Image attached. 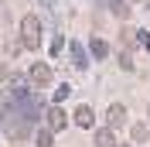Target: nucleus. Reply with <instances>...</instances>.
Here are the masks:
<instances>
[{
    "label": "nucleus",
    "mask_w": 150,
    "mask_h": 147,
    "mask_svg": "<svg viewBox=\"0 0 150 147\" xmlns=\"http://www.w3.org/2000/svg\"><path fill=\"white\" fill-rule=\"evenodd\" d=\"M147 116H150V110H147Z\"/></svg>",
    "instance_id": "17"
},
{
    "label": "nucleus",
    "mask_w": 150,
    "mask_h": 147,
    "mask_svg": "<svg viewBox=\"0 0 150 147\" xmlns=\"http://www.w3.org/2000/svg\"><path fill=\"white\" fill-rule=\"evenodd\" d=\"M4 79H7V65L0 62V82H4Z\"/></svg>",
    "instance_id": "15"
},
{
    "label": "nucleus",
    "mask_w": 150,
    "mask_h": 147,
    "mask_svg": "<svg viewBox=\"0 0 150 147\" xmlns=\"http://www.w3.org/2000/svg\"><path fill=\"white\" fill-rule=\"evenodd\" d=\"M147 10H150V0H147Z\"/></svg>",
    "instance_id": "16"
},
{
    "label": "nucleus",
    "mask_w": 150,
    "mask_h": 147,
    "mask_svg": "<svg viewBox=\"0 0 150 147\" xmlns=\"http://www.w3.org/2000/svg\"><path fill=\"white\" fill-rule=\"evenodd\" d=\"M130 137L137 140V144H143V140H150V130L143 127V123H133V127H130Z\"/></svg>",
    "instance_id": "9"
},
{
    "label": "nucleus",
    "mask_w": 150,
    "mask_h": 147,
    "mask_svg": "<svg viewBox=\"0 0 150 147\" xmlns=\"http://www.w3.org/2000/svg\"><path fill=\"white\" fill-rule=\"evenodd\" d=\"M45 120H48V130H55V133H62V130L68 127V113L62 110V103L48 106V110H45Z\"/></svg>",
    "instance_id": "2"
},
{
    "label": "nucleus",
    "mask_w": 150,
    "mask_h": 147,
    "mask_svg": "<svg viewBox=\"0 0 150 147\" xmlns=\"http://www.w3.org/2000/svg\"><path fill=\"white\" fill-rule=\"evenodd\" d=\"M0 116H4V113H0Z\"/></svg>",
    "instance_id": "18"
},
{
    "label": "nucleus",
    "mask_w": 150,
    "mask_h": 147,
    "mask_svg": "<svg viewBox=\"0 0 150 147\" xmlns=\"http://www.w3.org/2000/svg\"><path fill=\"white\" fill-rule=\"evenodd\" d=\"M72 58H75V69H85V48L79 45V41L72 45Z\"/></svg>",
    "instance_id": "10"
},
{
    "label": "nucleus",
    "mask_w": 150,
    "mask_h": 147,
    "mask_svg": "<svg viewBox=\"0 0 150 147\" xmlns=\"http://www.w3.org/2000/svg\"><path fill=\"white\" fill-rule=\"evenodd\" d=\"M109 10L116 14V17H126V14H130V7H126L123 0H109Z\"/></svg>",
    "instance_id": "11"
},
{
    "label": "nucleus",
    "mask_w": 150,
    "mask_h": 147,
    "mask_svg": "<svg viewBox=\"0 0 150 147\" xmlns=\"http://www.w3.org/2000/svg\"><path fill=\"white\" fill-rule=\"evenodd\" d=\"M34 140H38V147H55V130H38Z\"/></svg>",
    "instance_id": "8"
},
{
    "label": "nucleus",
    "mask_w": 150,
    "mask_h": 147,
    "mask_svg": "<svg viewBox=\"0 0 150 147\" xmlns=\"http://www.w3.org/2000/svg\"><path fill=\"white\" fill-rule=\"evenodd\" d=\"M68 96H72V86H65V82H62V86L55 89V103H65Z\"/></svg>",
    "instance_id": "12"
},
{
    "label": "nucleus",
    "mask_w": 150,
    "mask_h": 147,
    "mask_svg": "<svg viewBox=\"0 0 150 147\" xmlns=\"http://www.w3.org/2000/svg\"><path fill=\"white\" fill-rule=\"evenodd\" d=\"M96 147H116V130H112V127L96 130Z\"/></svg>",
    "instance_id": "6"
},
{
    "label": "nucleus",
    "mask_w": 150,
    "mask_h": 147,
    "mask_svg": "<svg viewBox=\"0 0 150 147\" xmlns=\"http://www.w3.org/2000/svg\"><path fill=\"white\" fill-rule=\"evenodd\" d=\"M28 79H31V86H48L51 82V65H45V62H34L31 65V72H28Z\"/></svg>",
    "instance_id": "3"
},
{
    "label": "nucleus",
    "mask_w": 150,
    "mask_h": 147,
    "mask_svg": "<svg viewBox=\"0 0 150 147\" xmlns=\"http://www.w3.org/2000/svg\"><path fill=\"white\" fill-rule=\"evenodd\" d=\"M21 45L31 48V51L41 48V21H38L34 14H28V17L21 21Z\"/></svg>",
    "instance_id": "1"
},
{
    "label": "nucleus",
    "mask_w": 150,
    "mask_h": 147,
    "mask_svg": "<svg viewBox=\"0 0 150 147\" xmlns=\"http://www.w3.org/2000/svg\"><path fill=\"white\" fill-rule=\"evenodd\" d=\"M106 123H109L112 130L126 127V106H123V103H112L109 110H106Z\"/></svg>",
    "instance_id": "4"
},
{
    "label": "nucleus",
    "mask_w": 150,
    "mask_h": 147,
    "mask_svg": "<svg viewBox=\"0 0 150 147\" xmlns=\"http://www.w3.org/2000/svg\"><path fill=\"white\" fill-rule=\"evenodd\" d=\"M89 51H92L96 58H106V55H109V45H106L103 38H92V41H89Z\"/></svg>",
    "instance_id": "7"
},
{
    "label": "nucleus",
    "mask_w": 150,
    "mask_h": 147,
    "mask_svg": "<svg viewBox=\"0 0 150 147\" xmlns=\"http://www.w3.org/2000/svg\"><path fill=\"white\" fill-rule=\"evenodd\" d=\"M72 120H75L82 130H89V127L96 123V110L89 106V103H82V106H75V116H72Z\"/></svg>",
    "instance_id": "5"
},
{
    "label": "nucleus",
    "mask_w": 150,
    "mask_h": 147,
    "mask_svg": "<svg viewBox=\"0 0 150 147\" xmlns=\"http://www.w3.org/2000/svg\"><path fill=\"white\" fill-rule=\"evenodd\" d=\"M137 45H140L143 51H150V31H137Z\"/></svg>",
    "instance_id": "13"
},
{
    "label": "nucleus",
    "mask_w": 150,
    "mask_h": 147,
    "mask_svg": "<svg viewBox=\"0 0 150 147\" xmlns=\"http://www.w3.org/2000/svg\"><path fill=\"white\" fill-rule=\"evenodd\" d=\"M120 65H123V69H126V72H130V69H133V58H130V51H123V55H120Z\"/></svg>",
    "instance_id": "14"
}]
</instances>
